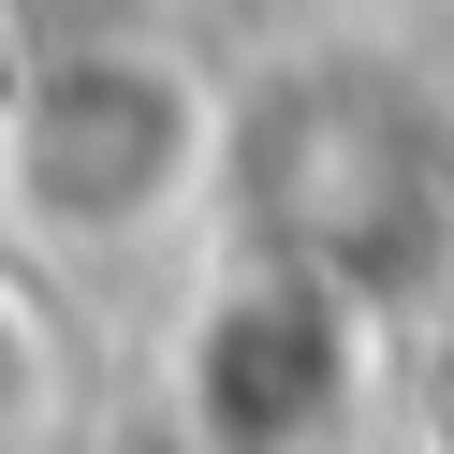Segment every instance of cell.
<instances>
[{
	"label": "cell",
	"mask_w": 454,
	"mask_h": 454,
	"mask_svg": "<svg viewBox=\"0 0 454 454\" xmlns=\"http://www.w3.org/2000/svg\"><path fill=\"white\" fill-rule=\"evenodd\" d=\"M235 191V74L176 30H44L0 74V249L59 278H176Z\"/></svg>",
	"instance_id": "1"
},
{
	"label": "cell",
	"mask_w": 454,
	"mask_h": 454,
	"mask_svg": "<svg viewBox=\"0 0 454 454\" xmlns=\"http://www.w3.org/2000/svg\"><path fill=\"white\" fill-rule=\"evenodd\" d=\"M220 235L294 249L337 294L395 308L454 235V147L425 118V89L366 44H308L278 74H235V191Z\"/></svg>",
	"instance_id": "2"
},
{
	"label": "cell",
	"mask_w": 454,
	"mask_h": 454,
	"mask_svg": "<svg viewBox=\"0 0 454 454\" xmlns=\"http://www.w3.org/2000/svg\"><path fill=\"white\" fill-rule=\"evenodd\" d=\"M381 366V308L294 249L206 235L161 278V425L176 454H337Z\"/></svg>",
	"instance_id": "3"
},
{
	"label": "cell",
	"mask_w": 454,
	"mask_h": 454,
	"mask_svg": "<svg viewBox=\"0 0 454 454\" xmlns=\"http://www.w3.org/2000/svg\"><path fill=\"white\" fill-rule=\"evenodd\" d=\"M74 395V352H59V294H44L15 249H0V454H44V425H59Z\"/></svg>",
	"instance_id": "4"
}]
</instances>
